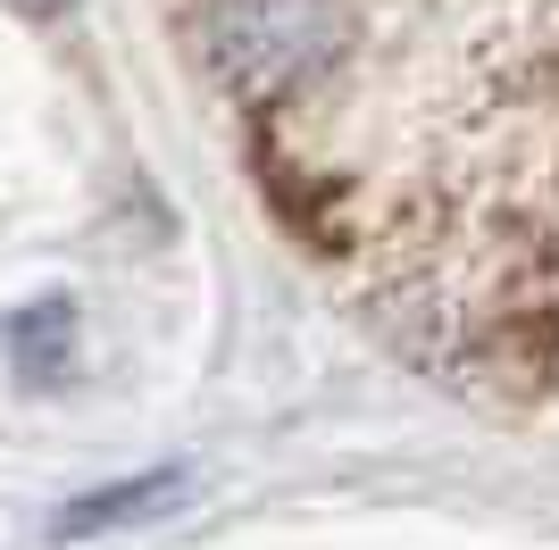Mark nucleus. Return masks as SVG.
I'll return each mask as SVG.
<instances>
[{
	"label": "nucleus",
	"mask_w": 559,
	"mask_h": 550,
	"mask_svg": "<svg viewBox=\"0 0 559 550\" xmlns=\"http://www.w3.org/2000/svg\"><path fill=\"white\" fill-rule=\"evenodd\" d=\"M326 50V0H226L217 9V59L242 92H284Z\"/></svg>",
	"instance_id": "nucleus-1"
},
{
	"label": "nucleus",
	"mask_w": 559,
	"mask_h": 550,
	"mask_svg": "<svg viewBox=\"0 0 559 550\" xmlns=\"http://www.w3.org/2000/svg\"><path fill=\"white\" fill-rule=\"evenodd\" d=\"M167 501H185V476L109 483V492H93V501H75L50 534H59V542H84V534H109V526H126V517H167Z\"/></svg>",
	"instance_id": "nucleus-2"
},
{
	"label": "nucleus",
	"mask_w": 559,
	"mask_h": 550,
	"mask_svg": "<svg viewBox=\"0 0 559 550\" xmlns=\"http://www.w3.org/2000/svg\"><path fill=\"white\" fill-rule=\"evenodd\" d=\"M68 334H75L68 300H43L34 318H17V359H25V375H34V384H50V343H68Z\"/></svg>",
	"instance_id": "nucleus-3"
},
{
	"label": "nucleus",
	"mask_w": 559,
	"mask_h": 550,
	"mask_svg": "<svg viewBox=\"0 0 559 550\" xmlns=\"http://www.w3.org/2000/svg\"><path fill=\"white\" fill-rule=\"evenodd\" d=\"M17 9H34V17H50V9H68V0H17Z\"/></svg>",
	"instance_id": "nucleus-4"
}]
</instances>
